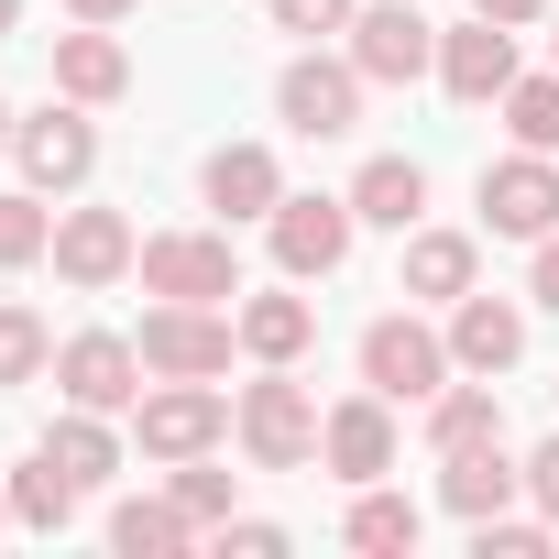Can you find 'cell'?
I'll return each mask as SVG.
<instances>
[{
    "mask_svg": "<svg viewBox=\"0 0 559 559\" xmlns=\"http://www.w3.org/2000/svg\"><path fill=\"white\" fill-rule=\"evenodd\" d=\"M12 515H23L34 537H67V526H78V483H67V472H56L45 450H34V461L12 472Z\"/></svg>",
    "mask_w": 559,
    "mask_h": 559,
    "instance_id": "25",
    "label": "cell"
},
{
    "mask_svg": "<svg viewBox=\"0 0 559 559\" xmlns=\"http://www.w3.org/2000/svg\"><path fill=\"white\" fill-rule=\"evenodd\" d=\"M67 12H78V23H121V12H132V0H67Z\"/></svg>",
    "mask_w": 559,
    "mask_h": 559,
    "instance_id": "37",
    "label": "cell"
},
{
    "mask_svg": "<svg viewBox=\"0 0 559 559\" xmlns=\"http://www.w3.org/2000/svg\"><path fill=\"white\" fill-rule=\"evenodd\" d=\"M176 504H187L198 526H230V472H209V450H198V461H176Z\"/></svg>",
    "mask_w": 559,
    "mask_h": 559,
    "instance_id": "31",
    "label": "cell"
},
{
    "mask_svg": "<svg viewBox=\"0 0 559 559\" xmlns=\"http://www.w3.org/2000/svg\"><path fill=\"white\" fill-rule=\"evenodd\" d=\"M450 373H461V362H450V341H439L428 319H406V308H395V319H373V330H362V384H373L384 406H428Z\"/></svg>",
    "mask_w": 559,
    "mask_h": 559,
    "instance_id": "3",
    "label": "cell"
},
{
    "mask_svg": "<svg viewBox=\"0 0 559 559\" xmlns=\"http://www.w3.org/2000/svg\"><path fill=\"white\" fill-rule=\"evenodd\" d=\"M483 230L493 241H548L559 230V165L548 154H504V165H483Z\"/></svg>",
    "mask_w": 559,
    "mask_h": 559,
    "instance_id": "7",
    "label": "cell"
},
{
    "mask_svg": "<svg viewBox=\"0 0 559 559\" xmlns=\"http://www.w3.org/2000/svg\"><path fill=\"white\" fill-rule=\"evenodd\" d=\"M45 252H56V219H45V198L0 187V274H23V263H45Z\"/></svg>",
    "mask_w": 559,
    "mask_h": 559,
    "instance_id": "27",
    "label": "cell"
},
{
    "mask_svg": "<svg viewBox=\"0 0 559 559\" xmlns=\"http://www.w3.org/2000/svg\"><path fill=\"white\" fill-rule=\"evenodd\" d=\"M132 263H143V241H132L121 209H67L56 219V274H67V286H121Z\"/></svg>",
    "mask_w": 559,
    "mask_h": 559,
    "instance_id": "12",
    "label": "cell"
},
{
    "mask_svg": "<svg viewBox=\"0 0 559 559\" xmlns=\"http://www.w3.org/2000/svg\"><path fill=\"white\" fill-rule=\"evenodd\" d=\"M526 493H537V515L559 526V439H537V450H526Z\"/></svg>",
    "mask_w": 559,
    "mask_h": 559,
    "instance_id": "33",
    "label": "cell"
},
{
    "mask_svg": "<svg viewBox=\"0 0 559 559\" xmlns=\"http://www.w3.org/2000/svg\"><path fill=\"white\" fill-rule=\"evenodd\" d=\"M12 132H23V121H12V99H0V154H12Z\"/></svg>",
    "mask_w": 559,
    "mask_h": 559,
    "instance_id": "39",
    "label": "cell"
},
{
    "mask_svg": "<svg viewBox=\"0 0 559 559\" xmlns=\"http://www.w3.org/2000/svg\"><path fill=\"white\" fill-rule=\"evenodd\" d=\"M472 12H483V23H504V34H515V23H537V12H548V0H472Z\"/></svg>",
    "mask_w": 559,
    "mask_h": 559,
    "instance_id": "36",
    "label": "cell"
},
{
    "mask_svg": "<svg viewBox=\"0 0 559 559\" xmlns=\"http://www.w3.org/2000/svg\"><path fill=\"white\" fill-rule=\"evenodd\" d=\"M230 319H241V352H252V362H297V352L319 341V308L286 297V286H274V297H241Z\"/></svg>",
    "mask_w": 559,
    "mask_h": 559,
    "instance_id": "20",
    "label": "cell"
},
{
    "mask_svg": "<svg viewBox=\"0 0 559 559\" xmlns=\"http://www.w3.org/2000/svg\"><path fill=\"white\" fill-rule=\"evenodd\" d=\"M219 548H241V559H274V548H286V526H263V515H230V526H219Z\"/></svg>",
    "mask_w": 559,
    "mask_h": 559,
    "instance_id": "34",
    "label": "cell"
},
{
    "mask_svg": "<svg viewBox=\"0 0 559 559\" xmlns=\"http://www.w3.org/2000/svg\"><path fill=\"white\" fill-rule=\"evenodd\" d=\"M198 187H209V209H219V219H274V198H286V176H274V154H263V143H219Z\"/></svg>",
    "mask_w": 559,
    "mask_h": 559,
    "instance_id": "17",
    "label": "cell"
},
{
    "mask_svg": "<svg viewBox=\"0 0 559 559\" xmlns=\"http://www.w3.org/2000/svg\"><path fill=\"white\" fill-rule=\"evenodd\" d=\"M319 461H330L352 493L395 472V417H384V395H373V384H362L352 406H330V428H319Z\"/></svg>",
    "mask_w": 559,
    "mask_h": 559,
    "instance_id": "14",
    "label": "cell"
},
{
    "mask_svg": "<svg viewBox=\"0 0 559 559\" xmlns=\"http://www.w3.org/2000/svg\"><path fill=\"white\" fill-rule=\"evenodd\" d=\"M504 132H515L526 154H559V78H515V88H504Z\"/></svg>",
    "mask_w": 559,
    "mask_h": 559,
    "instance_id": "28",
    "label": "cell"
},
{
    "mask_svg": "<svg viewBox=\"0 0 559 559\" xmlns=\"http://www.w3.org/2000/svg\"><path fill=\"white\" fill-rule=\"evenodd\" d=\"M45 461L78 483V493H99L110 472H121V439H110V417H88V406H67L56 428H45Z\"/></svg>",
    "mask_w": 559,
    "mask_h": 559,
    "instance_id": "22",
    "label": "cell"
},
{
    "mask_svg": "<svg viewBox=\"0 0 559 559\" xmlns=\"http://www.w3.org/2000/svg\"><path fill=\"white\" fill-rule=\"evenodd\" d=\"M362 67L352 56H297L286 78H274V110H286V132H308V143H341L352 121H362Z\"/></svg>",
    "mask_w": 559,
    "mask_h": 559,
    "instance_id": "5",
    "label": "cell"
},
{
    "mask_svg": "<svg viewBox=\"0 0 559 559\" xmlns=\"http://www.w3.org/2000/svg\"><path fill=\"white\" fill-rule=\"evenodd\" d=\"M526 297H537V308H559V230H548V241H537V263H526Z\"/></svg>",
    "mask_w": 559,
    "mask_h": 559,
    "instance_id": "35",
    "label": "cell"
},
{
    "mask_svg": "<svg viewBox=\"0 0 559 559\" xmlns=\"http://www.w3.org/2000/svg\"><path fill=\"white\" fill-rule=\"evenodd\" d=\"M56 395L88 406V417H121V406H143V352H132L121 330H78V341L56 352Z\"/></svg>",
    "mask_w": 559,
    "mask_h": 559,
    "instance_id": "6",
    "label": "cell"
},
{
    "mask_svg": "<svg viewBox=\"0 0 559 559\" xmlns=\"http://www.w3.org/2000/svg\"><path fill=\"white\" fill-rule=\"evenodd\" d=\"M12 154H23V176H34V187H88V165H99L88 99H67V110H34V121L12 132Z\"/></svg>",
    "mask_w": 559,
    "mask_h": 559,
    "instance_id": "13",
    "label": "cell"
},
{
    "mask_svg": "<svg viewBox=\"0 0 559 559\" xmlns=\"http://www.w3.org/2000/svg\"><path fill=\"white\" fill-rule=\"evenodd\" d=\"M132 352H143V373L209 384V373H230V352H241V319H219V308H198V297H154Z\"/></svg>",
    "mask_w": 559,
    "mask_h": 559,
    "instance_id": "2",
    "label": "cell"
},
{
    "mask_svg": "<svg viewBox=\"0 0 559 559\" xmlns=\"http://www.w3.org/2000/svg\"><path fill=\"white\" fill-rule=\"evenodd\" d=\"M483 439H504V395H493V373H483V384H439V395H428V450L450 461V450H483Z\"/></svg>",
    "mask_w": 559,
    "mask_h": 559,
    "instance_id": "19",
    "label": "cell"
},
{
    "mask_svg": "<svg viewBox=\"0 0 559 559\" xmlns=\"http://www.w3.org/2000/svg\"><path fill=\"white\" fill-rule=\"evenodd\" d=\"M263 12H274V34H352V12H362V0H263Z\"/></svg>",
    "mask_w": 559,
    "mask_h": 559,
    "instance_id": "32",
    "label": "cell"
},
{
    "mask_svg": "<svg viewBox=\"0 0 559 559\" xmlns=\"http://www.w3.org/2000/svg\"><path fill=\"white\" fill-rule=\"evenodd\" d=\"M526 493V461H504V439H483V450H450L439 461V504L472 526V515H504Z\"/></svg>",
    "mask_w": 559,
    "mask_h": 559,
    "instance_id": "16",
    "label": "cell"
},
{
    "mask_svg": "<svg viewBox=\"0 0 559 559\" xmlns=\"http://www.w3.org/2000/svg\"><path fill=\"white\" fill-rule=\"evenodd\" d=\"M515 352H526V308L515 297H450V362L461 373H515Z\"/></svg>",
    "mask_w": 559,
    "mask_h": 559,
    "instance_id": "15",
    "label": "cell"
},
{
    "mask_svg": "<svg viewBox=\"0 0 559 559\" xmlns=\"http://www.w3.org/2000/svg\"><path fill=\"white\" fill-rule=\"evenodd\" d=\"M56 352H45V319L34 308H12V297H0V384H34Z\"/></svg>",
    "mask_w": 559,
    "mask_h": 559,
    "instance_id": "29",
    "label": "cell"
},
{
    "mask_svg": "<svg viewBox=\"0 0 559 559\" xmlns=\"http://www.w3.org/2000/svg\"><path fill=\"white\" fill-rule=\"evenodd\" d=\"M263 230H274V263L308 286V274H341V263H352L362 209H352V198H274V219H263Z\"/></svg>",
    "mask_w": 559,
    "mask_h": 559,
    "instance_id": "8",
    "label": "cell"
},
{
    "mask_svg": "<svg viewBox=\"0 0 559 559\" xmlns=\"http://www.w3.org/2000/svg\"><path fill=\"white\" fill-rule=\"evenodd\" d=\"M12 23H23V0H0V45H12Z\"/></svg>",
    "mask_w": 559,
    "mask_h": 559,
    "instance_id": "38",
    "label": "cell"
},
{
    "mask_svg": "<svg viewBox=\"0 0 559 559\" xmlns=\"http://www.w3.org/2000/svg\"><path fill=\"white\" fill-rule=\"evenodd\" d=\"M352 67H362L373 88H406V78L439 67V23L406 12V0H373V12H352Z\"/></svg>",
    "mask_w": 559,
    "mask_h": 559,
    "instance_id": "9",
    "label": "cell"
},
{
    "mask_svg": "<svg viewBox=\"0 0 559 559\" xmlns=\"http://www.w3.org/2000/svg\"><path fill=\"white\" fill-rule=\"evenodd\" d=\"M439 88H450L461 110H493V99L515 88V34L483 23V12H472L461 34H439Z\"/></svg>",
    "mask_w": 559,
    "mask_h": 559,
    "instance_id": "11",
    "label": "cell"
},
{
    "mask_svg": "<svg viewBox=\"0 0 559 559\" xmlns=\"http://www.w3.org/2000/svg\"><path fill=\"white\" fill-rule=\"evenodd\" d=\"M352 548H373V559H395V548H417L428 537V515L406 504V493H384V483H362V504H352V526H341Z\"/></svg>",
    "mask_w": 559,
    "mask_h": 559,
    "instance_id": "26",
    "label": "cell"
},
{
    "mask_svg": "<svg viewBox=\"0 0 559 559\" xmlns=\"http://www.w3.org/2000/svg\"><path fill=\"white\" fill-rule=\"evenodd\" d=\"M56 88H67V99H88V110H99V99H121V88H132V56H121V34H110V23H78V34H56Z\"/></svg>",
    "mask_w": 559,
    "mask_h": 559,
    "instance_id": "18",
    "label": "cell"
},
{
    "mask_svg": "<svg viewBox=\"0 0 559 559\" xmlns=\"http://www.w3.org/2000/svg\"><path fill=\"white\" fill-rule=\"evenodd\" d=\"M472 559H548V515H472Z\"/></svg>",
    "mask_w": 559,
    "mask_h": 559,
    "instance_id": "30",
    "label": "cell"
},
{
    "mask_svg": "<svg viewBox=\"0 0 559 559\" xmlns=\"http://www.w3.org/2000/svg\"><path fill=\"white\" fill-rule=\"evenodd\" d=\"M12 526H23V515H12V483H0V537H12Z\"/></svg>",
    "mask_w": 559,
    "mask_h": 559,
    "instance_id": "40",
    "label": "cell"
},
{
    "mask_svg": "<svg viewBox=\"0 0 559 559\" xmlns=\"http://www.w3.org/2000/svg\"><path fill=\"white\" fill-rule=\"evenodd\" d=\"M230 428H241V450H252V472H308L319 461V395L286 373V362H263V384H241V406H230Z\"/></svg>",
    "mask_w": 559,
    "mask_h": 559,
    "instance_id": "1",
    "label": "cell"
},
{
    "mask_svg": "<svg viewBox=\"0 0 559 559\" xmlns=\"http://www.w3.org/2000/svg\"><path fill=\"white\" fill-rule=\"evenodd\" d=\"M110 548H121V559H176V548H198V515H187L176 493H165V504L132 493V504H110Z\"/></svg>",
    "mask_w": 559,
    "mask_h": 559,
    "instance_id": "23",
    "label": "cell"
},
{
    "mask_svg": "<svg viewBox=\"0 0 559 559\" xmlns=\"http://www.w3.org/2000/svg\"><path fill=\"white\" fill-rule=\"evenodd\" d=\"M132 417H143V450H154V461H198V450H219V428H230L219 384H176V373H154Z\"/></svg>",
    "mask_w": 559,
    "mask_h": 559,
    "instance_id": "10",
    "label": "cell"
},
{
    "mask_svg": "<svg viewBox=\"0 0 559 559\" xmlns=\"http://www.w3.org/2000/svg\"><path fill=\"white\" fill-rule=\"evenodd\" d=\"M472 263H483L472 230H406V297H439V308L472 297Z\"/></svg>",
    "mask_w": 559,
    "mask_h": 559,
    "instance_id": "24",
    "label": "cell"
},
{
    "mask_svg": "<svg viewBox=\"0 0 559 559\" xmlns=\"http://www.w3.org/2000/svg\"><path fill=\"white\" fill-rule=\"evenodd\" d=\"M352 209H362L373 230H417V209H428V165H406V154H373V165L352 176Z\"/></svg>",
    "mask_w": 559,
    "mask_h": 559,
    "instance_id": "21",
    "label": "cell"
},
{
    "mask_svg": "<svg viewBox=\"0 0 559 559\" xmlns=\"http://www.w3.org/2000/svg\"><path fill=\"white\" fill-rule=\"evenodd\" d=\"M143 297L230 308V297H241V252H230V230H154V241H143Z\"/></svg>",
    "mask_w": 559,
    "mask_h": 559,
    "instance_id": "4",
    "label": "cell"
}]
</instances>
